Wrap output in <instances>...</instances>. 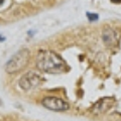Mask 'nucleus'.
Returning <instances> with one entry per match:
<instances>
[{
  "label": "nucleus",
  "mask_w": 121,
  "mask_h": 121,
  "mask_svg": "<svg viewBox=\"0 0 121 121\" xmlns=\"http://www.w3.org/2000/svg\"><path fill=\"white\" fill-rule=\"evenodd\" d=\"M35 64L37 69L48 74H60L66 70V64L60 56L52 51H39Z\"/></svg>",
  "instance_id": "1"
},
{
  "label": "nucleus",
  "mask_w": 121,
  "mask_h": 121,
  "mask_svg": "<svg viewBox=\"0 0 121 121\" xmlns=\"http://www.w3.org/2000/svg\"><path fill=\"white\" fill-rule=\"evenodd\" d=\"M29 60V51L27 48H22L17 52L5 65V71L9 74H13L24 69Z\"/></svg>",
  "instance_id": "2"
},
{
  "label": "nucleus",
  "mask_w": 121,
  "mask_h": 121,
  "mask_svg": "<svg viewBox=\"0 0 121 121\" xmlns=\"http://www.w3.org/2000/svg\"><path fill=\"white\" fill-rule=\"evenodd\" d=\"M41 104L47 109L56 112H60V111H67L69 110L70 105L69 103H67L66 101H64L63 99L58 97H45L44 99L41 101Z\"/></svg>",
  "instance_id": "3"
},
{
  "label": "nucleus",
  "mask_w": 121,
  "mask_h": 121,
  "mask_svg": "<svg viewBox=\"0 0 121 121\" xmlns=\"http://www.w3.org/2000/svg\"><path fill=\"white\" fill-rule=\"evenodd\" d=\"M40 82L41 79L39 75H37L35 72H28L21 77V79L19 80V86L22 90L30 91L36 88L40 84Z\"/></svg>",
  "instance_id": "4"
},
{
  "label": "nucleus",
  "mask_w": 121,
  "mask_h": 121,
  "mask_svg": "<svg viewBox=\"0 0 121 121\" xmlns=\"http://www.w3.org/2000/svg\"><path fill=\"white\" fill-rule=\"evenodd\" d=\"M114 103V99L109 97L102 98L99 101H97L94 106L92 107V112L95 114H100V113H104L108 110Z\"/></svg>",
  "instance_id": "5"
},
{
  "label": "nucleus",
  "mask_w": 121,
  "mask_h": 121,
  "mask_svg": "<svg viewBox=\"0 0 121 121\" xmlns=\"http://www.w3.org/2000/svg\"><path fill=\"white\" fill-rule=\"evenodd\" d=\"M102 39L106 45H114L118 40V35L113 28L105 27L102 32Z\"/></svg>",
  "instance_id": "6"
},
{
  "label": "nucleus",
  "mask_w": 121,
  "mask_h": 121,
  "mask_svg": "<svg viewBox=\"0 0 121 121\" xmlns=\"http://www.w3.org/2000/svg\"><path fill=\"white\" fill-rule=\"evenodd\" d=\"M87 15V17H88V19L90 21H97L98 20V18H99V15H98L97 13H92V12H87L86 13Z\"/></svg>",
  "instance_id": "7"
},
{
  "label": "nucleus",
  "mask_w": 121,
  "mask_h": 121,
  "mask_svg": "<svg viewBox=\"0 0 121 121\" xmlns=\"http://www.w3.org/2000/svg\"><path fill=\"white\" fill-rule=\"evenodd\" d=\"M111 2H113V3H121V0H111Z\"/></svg>",
  "instance_id": "8"
},
{
  "label": "nucleus",
  "mask_w": 121,
  "mask_h": 121,
  "mask_svg": "<svg viewBox=\"0 0 121 121\" xmlns=\"http://www.w3.org/2000/svg\"><path fill=\"white\" fill-rule=\"evenodd\" d=\"M5 40V37L4 36H1L0 35V41H4Z\"/></svg>",
  "instance_id": "9"
},
{
  "label": "nucleus",
  "mask_w": 121,
  "mask_h": 121,
  "mask_svg": "<svg viewBox=\"0 0 121 121\" xmlns=\"http://www.w3.org/2000/svg\"><path fill=\"white\" fill-rule=\"evenodd\" d=\"M3 2H4V0H0V4H2Z\"/></svg>",
  "instance_id": "10"
}]
</instances>
